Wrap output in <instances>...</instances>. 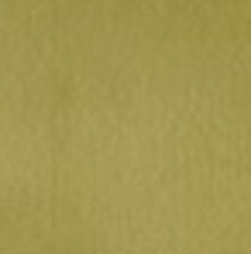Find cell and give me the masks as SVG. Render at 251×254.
Here are the masks:
<instances>
[]
</instances>
